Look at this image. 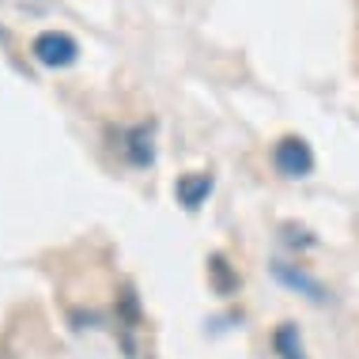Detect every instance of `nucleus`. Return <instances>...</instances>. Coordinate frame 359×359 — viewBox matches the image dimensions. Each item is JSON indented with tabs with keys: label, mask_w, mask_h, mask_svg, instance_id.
I'll use <instances>...</instances> for the list:
<instances>
[{
	"label": "nucleus",
	"mask_w": 359,
	"mask_h": 359,
	"mask_svg": "<svg viewBox=\"0 0 359 359\" xmlns=\"http://www.w3.org/2000/svg\"><path fill=\"white\" fill-rule=\"evenodd\" d=\"M31 53H34L38 65H46V69H69L76 61V53H80V46H76V38L65 34V31H42L34 38Z\"/></svg>",
	"instance_id": "obj_1"
},
{
	"label": "nucleus",
	"mask_w": 359,
	"mask_h": 359,
	"mask_svg": "<svg viewBox=\"0 0 359 359\" xmlns=\"http://www.w3.org/2000/svg\"><path fill=\"white\" fill-rule=\"evenodd\" d=\"M273 163L287 178H306L314 170V151H310V144L303 137H284L273 151Z\"/></svg>",
	"instance_id": "obj_2"
},
{
	"label": "nucleus",
	"mask_w": 359,
	"mask_h": 359,
	"mask_svg": "<svg viewBox=\"0 0 359 359\" xmlns=\"http://www.w3.org/2000/svg\"><path fill=\"white\" fill-rule=\"evenodd\" d=\"M273 276H276L284 287L299 291V295H306L310 303H325V299H329V291L318 284L314 276H306L303 269H295V265H284V261H276V265H273Z\"/></svg>",
	"instance_id": "obj_3"
},
{
	"label": "nucleus",
	"mask_w": 359,
	"mask_h": 359,
	"mask_svg": "<svg viewBox=\"0 0 359 359\" xmlns=\"http://www.w3.org/2000/svg\"><path fill=\"white\" fill-rule=\"evenodd\" d=\"M125 159H129L133 167H151L155 148H151V129L148 125H137V129L125 137Z\"/></svg>",
	"instance_id": "obj_4"
},
{
	"label": "nucleus",
	"mask_w": 359,
	"mask_h": 359,
	"mask_svg": "<svg viewBox=\"0 0 359 359\" xmlns=\"http://www.w3.org/2000/svg\"><path fill=\"white\" fill-rule=\"evenodd\" d=\"M174 193H178V201H182L186 208H197L201 201L212 193V178H208V174H186V178H178Z\"/></svg>",
	"instance_id": "obj_5"
},
{
	"label": "nucleus",
	"mask_w": 359,
	"mask_h": 359,
	"mask_svg": "<svg viewBox=\"0 0 359 359\" xmlns=\"http://www.w3.org/2000/svg\"><path fill=\"white\" fill-rule=\"evenodd\" d=\"M273 348H276L280 359H306V348H303V341H299V329L291 322H284L273 333Z\"/></svg>",
	"instance_id": "obj_6"
},
{
	"label": "nucleus",
	"mask_w": 359,
	"mask_h": 359,
	"mask_svg": "<svg viewBox=\"0 0 359 359\" xmlns=\"http://www.w3.org/2000/svg\"><path fill=\"white\" fill-rule=\"evenodd\" d=\"M208 269H212V280H216V287L223 291V295H227V291H235V287H238V280H235V276H231V269H227V261H223L219 254H216V257H212V261H208Z\"/></svg>",
	"instance_id": "obj_7"
}]
</instances>
